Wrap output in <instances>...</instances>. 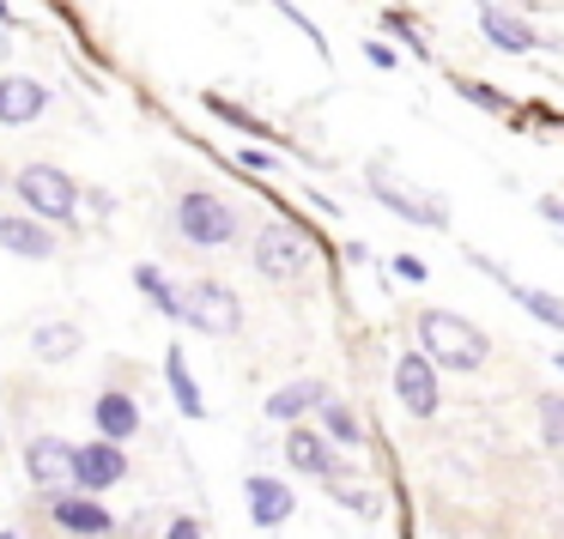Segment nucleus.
Listing matches in <instances>:
<instances>
[{"label": "nucleus", "mask_w": 564, "mask_h": 539, "mask_svg": "<svg viewBox=\"0 0 564 539\" xmlns=\"http://www.w3.org/2000/svg\"><path fill=\"white\" fill-rule=\"evenodd\" d=\"M413 328H419V352H425L437 370H455V376L486 370L491 340H486V328H474L467 316H455V309H419Z\"/></svg>", "instance_id": "f257e3e1"}, {"label": "nucleus", "mask_w": 564, "mask_h": 539, "mask_svg": "<svg viewBox=\"0 0 564 539\" xmlns=\"http://www.w3.org/2000/svg\"><path fill=\"white\" fill-rule=\"evenodd\" d=\"M171 224L188 249H231L237 231H243L237 207L225 195H213V188H183L176 207H171Z\"/></svg>", "instance_id": "f03ea898"}, {"label": "nucleus", "mask_w": 564, "mask_h": 539, "mask_svg": "<svg viewBox=\"0 0 564 539\" xmlns=\"http://www.w3.org/2000/svg\"><path fill=\"white\" fill-rule=\"evenodd\" d=\"M249 261H256V273L261 279H273V285H297L310 267H316V249H310V237L297 231V224H261L256 231V243H249Z\"/></svg>", "instance_id": "7ed1b4c3"}, {"label": "nucleus", "mask_w": 564, "mask_h": 539, "mask_svg": "<svg viewBox=\"0 0 564 539\" xmlns=\"http://www.w3.org/2000/svg\"><path fill=\"white\" fill-rule=\"evenodd\" d=\"M13 195L25 200V212H37L50 224H67L79 212V183L67 170H55V164H25L13 176Z\"/></svg>", "instance_id": "20e7f679"}, {"label": "nucleus", "mask_w": 564, "mask_h": 539, "mask_svg": "<svg viewBox=\"0 0 564 539\" xmlns=\"http://www.w3.org/2000/svg\"><path fill=\"white\" fill-rule=\"evenodd\" d=\"M474 19H479V37H486V50L510 55V62L540 55V50H558V37H540V31L528 25L516 7H503V0H474Z\"/></svg>", "instance_id": "39448f33"}, {"label": "nucleus", "mask_w": 564, "mask_h": 539, "mask_svg": "<svg viewBox=\"0 0 564 539\" xmlns=\"http://www.w3.org/2000/svg\"><path fill=\"white\" fill-rule=\"evenodd\" d=\"M183 321L213 333V340H231V333H243V297L225 279H195L183 292Z\"/></svg>", "instance_id": "423d86ee"}, {"label": "nucleus", "mask_w": 564, "mask_h": 539, "mask_svg": "<svg viewBox=\"0 0 564 539\" xmlns=\"http://www.w3.org/2000/svg\"><path fill=\"white\" fill-rule=\"evenodd\" d=\"M365 188H370V200L377 207H389L394 219H406V224H419V231H449V207H443L437 195H413V188H401L382 164H370L365 170Z\"/></svg>", "instance_id": "0eeeda50"}, {"label": "nucleus", "mask_w": 564, "mask_h": 539, "mask_svg": "<svg viewBox=\"0 0 564 539\" xmlns=\"http://www.w3.org/2000/svg\"><path fill=\"white\" fill-rule=\"evenodd\" d=\"M389 382H394V400H401L419 425H431V418L443 413V370L431 364L425 352H401V358H394V376Z\"/></svg>", "instance_id": "6e6552de"}, {"label": "nucleus", "mask_w": 564, "mask_h": 539, "mask_svg": "<svg viewBox=\"0 0 564 539\" xmlns=\"http://www.w3.org/2000/svg\"><path fill=\"white\" fill-rule=\"evenodd\" d=\"M467 261H474V267H479V273H486V279H491V285H498V292H503V297H510V304H522V309H528V316H534V321H540V328H552V333H564V304H558V297H552V292H540V285H522V279H516V273H510V267H498V261H491V255H479V249H474V255H467Z\"/></svg>", "instance_id": "1a4fd4ad"}, {"label": "nucleus", "mask_w": 564, "mask_h": 539, "mask_svg": "<svg viewBox=\"0 0 564 539\" xmlns=\"http://www.w3.org/2000/svg\"><path fill=\"white\" fill-rule=\"evenodd\" d=\"M285 461H292V473L334 479L346 466V454L322 437V425H304V418H297V425H285Z\"/></svg>", "instance_id": "9d476101"}, {"label": "nucleus", "mask_w": 564, "mask_h": 539, "mask_svg": "<svg viewBox=\"0 0 564 539\" xmlns=\"http://www.w3.org/2000/svg\"><path fill=\"white\" fill-rule=\"evenodd\" d=\"M74 466H79V449L62 437H31L25 449V479L37 491H74Z\"/></svg>", "instance_id": "9b49d317"}, {"label": "nucleus", "mask_w": 564, "mask_h": 539, "mask_svg": "<svg viewBox=\"0 0 564 539\" xmlns=\"http://www.w3.org/2000/svg\"><path fill=\"white\" fill-rule=\"evenodd\" d=\"M243 503H249V521L256 527H285L297 515V497H292V485L285 479H273V473H249L243 479Z\"/></svg>", "instance_id": "f8f14e48"}, {"label": "nucleus", "mask_w": 564, "mask_h": 539, "mask_svg": "<svg viewBox=\"0 0 564 539\" xmlns=\"http://www.w3.org/2000/svg\"><path fill=\"white\" fill-rule=\"evenodd\" d=\"M50 509H55V521H62L74 539H110V534H116V515L104 509L91 491H55Z\"/></svg>", "instance_id": "ddd939ff"}, {"label": "nucleus", "mask_w": 564, "mask_h": 539, "mask_svg": "<svg viewBox=\"0 0 564 539\" xmlns=\"http://www.w3.org/2000/svg\"><path fill=\"white\" fill-rule=\"evenodd\" d=\"M128 479V454H122V442H110V437H98V442H86L79 449V466H74V491H110V485H122Z\"/></svg>", "instance_id": "4468645a"}, {"label": "nucleus", "mask_w": 564, "mask_h": 539, "mask_svg": "<svg viewBox=\"0 0 564 539\" xmlns=\"http://www.w3.org/2000/svg\"><path fill=\"white\" fill-rule=\"evenodd\" d=\"M0 249L19 261H50L62 243H55L50 219H37V212H0Z\"/></svg>", "instance_id": "2eb2a0df"}, {"label": "nucleus", "mask_w": 564, "mask_h": 539, "mask_svg": "<svg viewBox=\"0 0 564 539\" xmlns=\"http://www.w3.org/2000/svg\"><path fill=\"white\" fill-rule=\"evenodd\" d=\"M50 110V86L31 74H0V128H31Z\"/></svg>", "instance_id": "dca6fc26"}, {"label": "nucleus", "mask_w": 564, "mask_h": 539, "mask_svg": "<svg viewBox=\"0 0 564 539\" xmlns=\"http://www.w3.org/2000/svg\"><path fill=\"white\" fill-rule=\"evenodd\" d=\"M322 400H328V382H322V376H297V382H285V388L268 394V418H273V425H297V418H310Z\"/></svg>", "instance_id": "f3484780"}, {"label": "nucleus", "mask_w": 564, "mask_h": 539, "mask_svg": "<svg viewBox=\"0 0 564 539\" xmlns=\"http://www.w3.org/2000/svg\"><path fill=\"white\" fill-rule=\"evenodd\" d=\"M91 425H98V437L128 442V437L140 430V406H134V394H122V388L98 394V400H91Z\"/></svg>", "instance_id": "a211bd4d"}, {"label": "nucleus", "mask_w": 564, "mask_h": 539, "mask_svg": "<svg viewBox=\"0 0 564 539\" xmlns=\"http://www.w3.org/2000/svg\"><path fill=\"white\" fill-rule=\"evenodd\" d=\"M382 37H394V50L401 55H413L419 67H431L437 62V50H431V37H425V25H419L406 7H382Z\"/></svg>", "instance_id": "6ab92c4d"}, {"label": "nucleus", "mask_w": 564, "mask_h": 539, "mask_svg": "<svg viewBox=\"0 0 564 539\" xmlns=\"http://www.w3.org/2000/svg\"><path fill=\"white\" fill-rule=\"evenodd\" d=\"M316 425H322V437H328L334 449H365V425H358V413L346 400H334V394L316 406Z\"/></svg>", "instance_id": "aec40b11"}, {"label": "nucleus", "mask_w": 564, "mask_h": 539, "mask_svg": "<svg viewBox=\"0 0 564 539\" xmlns=\"http://www.w3.org/2000/svg\"><path fill=\"white\" fill-rule=\"evenodd\" d=\"M164 382H171V400H176V413H183V418H207V400H200L195 376H188V358H183V345H171V352H164Z\"/></svg>", "instance_id": "412c9836"}, {"label": "nucleus", "mask_w": 564, "mask_h": 539, "mask_svg": "<svg viewBox=\"0 0 564 539\" xmlns=\"http://www.w3.org/2000/svg\"><path fill=\"white\" fill-rule=\"evenodd\" d=\"M352 473H358V466L346 461L340 473H334V479H322V485H328V497L340 503V509H352V515H365V521H377V515H382V497H377L370 485H352Z\"/></svg>", "instance_id": "4be33fe9"}, {"label": "nucleus", "mask_w": 564, "mask_h": 539, "mask_svg": "<svg viewBox=\"0 0 564 539\" xmlns=\"http://www.w3.org/2000/svg\"><path fill=\"white\" fill-rule=\"evenodd\" d=\"M79 345H86V333H79L74 321H43V328H31V352L50 358V364H67Z\"/></svg>", "instance_id": "5701e85b"}, {"label": "nucleus", "mask_w": 564, "mask_h": 539, "mask_svg": "<svg viewBox=\"0 0 564 539\" xmlns=\"http://www.w3.org/2000/svg\"><path fill=\"white\" fill-rule=\"evenodd\" d=\"M200 103H207L213 116H219L225 128H237V134H249V140H268V146H280V134H273L261 116H249L243 103H231V98H219V91H200Z\"/></svg>", "instance_id": "b1692460"}, {"label": "nucleus", "mask_w": 564, "mask_h": 539, "mask_svg": "<svg viewBox=\"0 0 564 539\" xmlns=\"http://www.w3.org/2000/svg\"><path fill=\"white\" fill-rule=\"evenodd\" d=\"M449 86H455V98H462V103H474V110H486V116H516V98H510V91H498V86H491V79H449Z\"/></svg>", "instance_id": "393cba45"}, {"label": "nucleus", "mask_w": 564, "mask_h": 539, "mask_svg": "<svg viewBox=\"0 0 564 539\" xmlns=\"http://www.w3.org/2000/svg\"><path fill=\"white\" fill-rule=\"evenodd\" d=\"M134 285H140V297H147L159 316H171V321H183V292H176L171 279H164L159 267H134Z\"/></svg>", "instance_id": "a878e982"}, {"label": "nucleus", "mask_w": 564, "mask_h": 539, "mask_svg": "<svg viewBox=\"0 0 564 539\" xmlns=\"http://www.w3.org/2000/svg\"><path fill=\"white\" fill-rule=\"evenodd\" d=\"M273 13H280L285 25H297V37H310V50H316L322 62H328V37H322V25L304 13V7H297V0H273Z\"/></svg>", "instance_id": "bb28decb"}, {"label": "nucleus", "mask_w": 564, "mask_h": 539, "mask_svg": "<svg viewBox=\"0 0 564 539\" xmlns=\"http://www.w3.org/2000/svg\"><path fill=\"white\" fill-rule=\"evenodd\" d=\"M540 442H546V449H564V400L558 394H540Z\"/></svg>", "instance_id": "cd10ccee"}, {"label": "nucleus", "mask_w": 564, "mask_h": 539, "mask_svg": "<svg viewBox=\"0 0 564 539\" xmlns=\"http://www.w3.org/2000/svg\"><path fill=\"white\" fill-rule=\"evenodd\" d=\"M365 62L377 67V74H394V67H401V50H394V43H382V37H365Z\"/></svg>", "instance_id": "c85d7f7f"}, {"label": "nucleus", "mask_w": 564, "mask_h": 539, "mask_svg": "<svg viewBox=\"0 0 564 539\" xmlns=\"http://www.w3.org/2000/svg\"><path fill=\"white\" fill-rule=\"evenodd\" d=\"M237 164H243L249 176H268V170H280V158H273V146H243V152H237Z\"/></svg>", "instance_id": "c756f323"}, {"label": "nucleus", "mask_w": 564, "mask_h": 539, "mask_svg": "<svg viewBox=\"0 0 564 539\" xmlns=\"http://www.w3.org/2000/svg\"><path fill=\"white\" fill-rule=\"evenodd\" d=\"M389 267H394V279H406V285H425V279H431V267H425L419 255H394Z\"/></svg>", "instance_id": "7c9ffc66"}, {"label": "nucleus", "mask_w": 564, "mask_h": 539, "mask_svg": "<svg viewBox=\"0 0 564 539\" xmlns=\"http://www.w3.org/2000/svg\"><path fill=\"white\" fill-rule=\"evenodd\" d=\"M540 219H546L552 231L564 237V195H540Z\"/></svg>", "instance_id": "2f4dec72"}, {"label": "nucleus", "mask_w": 564, "mask_h": 539, "mask_svg": "<svg viewBox=\"0 0 564 539\" xmlns=\"http://www.w3.org/2000/svg\"><path fill=\"white\" fill-rule=\"evenodd\" d=\"M164 539H207V534H200V521H195V515H176V521L164 527Z\"/></svg>", "instance_id": "473e14b6"}, {"label": "nucleus", "mask_w": 564, "mask_h": 539, "mask_svg": "<svg viewBox=\"0 0 564 539\" xmlns=\"http://www.w3.org/2000/svg\"><path fill=\"white\" fill-rule=\"evenodd\" d=\"M0 539H19V534H0Z\"/></svg>", "instance_id": "72a5a7b5"}]
</instances>
